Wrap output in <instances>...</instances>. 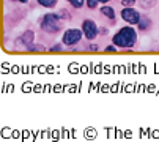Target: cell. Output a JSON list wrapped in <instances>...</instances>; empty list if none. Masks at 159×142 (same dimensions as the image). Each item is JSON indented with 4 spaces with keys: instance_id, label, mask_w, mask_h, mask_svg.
<instances>
[{
    "instance_id": "1",
    "label": "cell",
    "mask_w": 159,
    "mask_h": 142,
    "mask_svg": "<svg viewBox=\"0 0 159 142\" xmlns=\"http://www.w3.org/2000/svg\"><path fill=\"white\" fill-rule=\"evenodd\" d=\"M112 43L115 44L117 47H132L135 43H137V32L134 30V26H128L126 27H121L115 35L112 36Z\"/></svg>"
},
{
    "instance_id": "2",
    "label": "cell",
    "mask_w": 159,
    "mask_h": 142,
    "mask_svg": "<svg viewBox=\"0 0 159 142\" xmlns=\"http://www.w3.org/2000/svg\"><path fill=\"white\" fill-rule=\"evenodd\" d=\"M61 17L58 16V13H48V14H44L41 19H39V27L43 32H46V33H58L61 30Z\"/></svg>"
},
{
    "instance_id": "3",
    "label": "cell",
    "mask_w": 159,
    "mask_h": 142,
    "mask_svg": "<svg viewBox=\"0 0 159 142\" xmlns=\"http://www.w3.org/2000/svg\"><path fill=\"white\" fill-rule=\"evenodd\" d=\"M80 29L84 32V38H87L88 41L96 40V36L99 35V27H98V24L93 19H84Z\"/></svg>"
},
{
    "instance_id": "4",
    "label": "cell",
    "mask_w": 159,
    "mask_h": 142,
    "mask_svg": "<svg viewBox=\"0 0 159 142\" xmlns=\"http://www.w3.org/2000/svg\"><path fill=\"white\" fill-rule=\"evenodd\" d=\"M120 16H121V19H123L126 24H129V26H139V22H140V19H142L140 13L135 10L134 7H125V8L121 10Z\"/></svg>"
},
{
    "instance_id": "5",
    "label": "cell",
    "mask_w": 159,
    "mask_h": 142,
    "mask_svg": "<svg viewBox=\"0 0 159 142\" xmlns=\"http://www.w3.org/2000/svg\"><path fill=\"white\" fill-rule=\"evenodd\" d=\"M84 36V32L82 29H68L65 33H63V38H61V43L65 46H76Z\"/></svg>"
},
{
    "instance_id": "6",
    "label": "cell",
    "mask_w": 159,
    "mask_h": 142,
    "mask_svg": "<svg viewBox=\"0 0 159 142\" xmlns=\"http://www.w3.org/2000/svg\"><path fill=\"white\" fill-rule=\"evenodd\" d=\"M33 41H35V32H32V30H27L24 35L20 36V43L24 46H32Z\"/></svg>"
},
{
    "instance_id": "7",
    "label": "cell",
    "mask_w": 159,
    "mask_h": 142,
    "mask_svg": "<svg viewBox=\"0 0 159 142\" xmlns=\"http://www.w3.org/2000/svg\"><path fill=\"white\" fill-rule=\"evenodd\" d=\"M101 14L102 16H106V17H109L110 21H113V19H115V10H113L110 5H107V3H104L102 7H101Z\"/></svg>"
},
{
    "instance_id": "8",
    "label": "cell",
    "mask_w": 159,
    "mask_h": 142,
    "mask_svg": "<svg viewBox=\"0 0 159 142\" xmlns=\"http://www.w3.org/2000/svg\"><path fill=\"white\" fill-rule=\"evenodd\" d=\"M38 5H41L43 8H55L58 0H36Z\"/></svg>"
},
{
    "instance_id": "9",
    "label": "cell",
    "mask_w": 159,
    "mask_h": 142,
    "mask_svg": "<svg viewBox=\"0 0 159 142\" xmlns=\"http://www.w3.org/2000/svg\"><path fill=\"white\" fill-rule=\"evenodd\" d=\"M150 26H151V21H150L148 17H142L140 22H139V29H140V30H147Z\"/></svg>"
},
{
    "instance_id": "10",
    "label": "cell",
    "mask_w": 159,
    "mask_h": 142,
    "mask_svg": "<svg viewBox=\"0 0 159 142\" xmlns=\"http://www.w3.org/2000/svg\"><path fill=\"white\" fill-rule=\"evenodd\" d=\"M68 3H70L73 8H76V10H79V8H82L84 7V3H85V0H66Z\"/></svg>"
},
{
    "instance_id": "11",
    "label": "cell",
    "mask_w": 159,
    "mask_h": 142,
    "mask_svg": "<svg viewBox=\"0 0 159 142\" xmlns=\"http://www.w3.org/2000/svg\"><path fill=\"white\" fill-rule=\"evenodd\" d=\"M99 3V0H85V5L90 8V10H95Z\"/></svg>"
},
{
    "instance_id": "12",
    "label": "cell",
    "mask_w": 159,
    "mask_h": 142,
    "mask_svg": "<svg viewBox=\"0 0 159 142\" xmlns=\"http://www.w3.org/2000/svg\"><path fill=\"white\" fill-rule=\"evenodd\" d=\"M140 2H142V7L151 8V7L154 5V2H156V0H140Z\"/></svg>"
},
{
    "instance_id": "13",
    "label": "cell",
    "mask_w": 159,
    "mask_h": 142,
    "mask_svg": "<svg viewBox=\"0 0 159 142\" xmlns=\"http://www.w3.org/2000/svg\"><path fill=\"white\" fill-rule=\"evenodd\" d=\"M61 49H63V47H61V44H54V46L51 47V52H57V51L60 52Z\"/></svg>"
},
{
    "instance_id": "14",
    "label": "cell",
    "mask_w": 159,
    "mask_h": 142,
    "mask_svg": "<svg viewBox=\"0 0 159 142\" xmlns=\"http://www.w3.org/2000/svg\"><path fill=\"white\" fill-rule=\"evenodd\" d=\"M106 52H117V46L115 44H110L106 47Z\"/></svg>"
},
{
    "instance_id": "15",
    "label": "cell",
    "mask_w": 159,
    "mask_h": 142,
    "mask_svg": "<svg viewBox=\"0 0 159 142\" xmlns=\"http://www.w3.org/2000/svg\"><path fill=\"white\" fill-rule=\"evenodd\" d=\"M134 3H135V0H121V5H125V7H131Z\"/></svg>"
},
{
    "instance_id": "16",
    "label": "cell",
    "mask_w": 159,
    "mask_h": 142,
    "mask_svg": "<svg viewBox=\"0 0 159 142\" xmlns=\"http://www.w3.org/2000/svg\"><path fill=\"white\" fill-rule=\"evenodd\" d=\"M90 51H98V44H90Z\"/></svg>"
},
{
    "instance_id": "17",
    "label": "cell",
    "mask_w": 159,
    "mask_h": 142,
    "mask_svg": "<svg viewBox=\"0 0 159 142\" xmlns=\"http://www.w3.org/2000/svg\"><path fill=\"white\" fill-rule=\"evenodd\" d=\"M109 2H112V0H99V3H109Z\"/></svg>"
},
{
    "instance_id": "18",
    "label": "cell",
    "mask_w": 159,
    "mask_h": 142,
    "mask_svg": "<svg viewBox=\"0 0 159 142\" xmlns=\"http://www.w3.org/2000/svg\"><path fill=\"white\" fill-rule=\"evenodd\" d=\"M17 2H20V3H27L29 0H17Z\"/></svg>"
},
{
    "instance_id": "19",
    "label": "cell",
    "mask_w": 159,
    "mask_h": 142,
    "mask_svg": "<svg viewBox=\"0 0 159 142\" xmlns=\"http://www.w3.org/2000/svg\"><path fill=\"white\" fill-rule=\"evenodd\" d=\"M11 2H14V0H11Z\"/></svg>"
}]
</instances>
